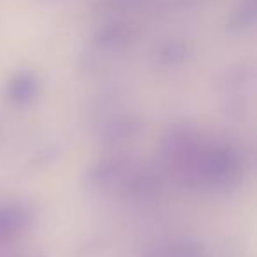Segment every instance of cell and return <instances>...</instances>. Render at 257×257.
Masks as SVG:
<instances>
[{"mask_svg": "<svg viewBox=\"0 0 257 257\" xmlns=\"http://www.w3.org/2000/svg\"><path fill=\"white\" fill-rule=\"evenodd\" d=\"M255 22V0H241L231 16V29L246 30Z\"/></svg>", "mask_w": 257, "mask_h": 257, "instance_id": "1", "label": "cell"}, {"mask_svg": "<svg viewBox=\"0 0 257 257\" xmlns=\"http://www.w3.org/2000/svg\"><path fill=\"white\" fill-rule=\"evenodd\" d=\"M128 39V27L125 23H109L99 32V43L106 46H118Z\"/></svg>", "mask_w": 257, "mask_h": 257, "instance_id": "2", "label": "cell"}, {"mask_svg": "<svg viewBox=\"0 0 257 257\" xmlns=\"http://www.w3.org/2000/svg\"><path fill=\"white\" fill-rule=\"evenodd\" d=\"M36 92V78L32 74H20L13 79L9 93L15 100H25Z\"/></svg>", "mask_w": 257, "mask_h": 257, "instance_id": "3", "label": "cell"}, {"mask_svg": "<svg viewBox=\"0 0 257 257\" xmlns=\"http://www.w3.org/2000/svg\"><path fill=\"white\" fill-rule=\"evenodd\" d=\"M22 213L15 208H6V210H0V239L6 238V236L13 234L16 227H20V222H22Z\"/></svg>", "mask_w": 257, "mask_h": 257, "instance_id": "4", "label": "cell"}, {"mask_svg": "<svg viewBox=\"0 0 257 257\" xmlns=\"http://www.w3.org/2000/svg\"><path fill=\"white\" fill-rule=\"evenodd\" d=\"M150 0H100L104 9L111 13H131V11H140Z\"/></svg>", "mask_w": 257, "mask_h": 257, "instance_id": "5", "label": "cell"}, {"mask_svg": "<svg viewBox=\"0 0 257 257\" xmlns=\"http://www.w3.org/2000/svg\"><path fill=\"white\" fill-rule=\"evenodd\" d=\"M183 55H185V46L183 44H169V46L164 48V51H162V57L168 58V60H175V58H182Z\"/></svg>", "mask_w": 257, "mask_h": 257, "instance_id": "6", "label": "cell"}]
</instances>
